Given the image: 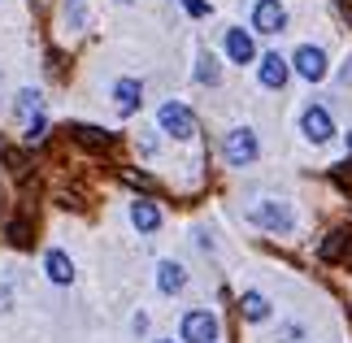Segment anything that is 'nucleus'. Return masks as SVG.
<instances>
[{
  "label": "nucleus",
  "mask_w": 352,
  "mask_h": 343,
  "mask_svg": "<svg viewBox=\"0 0 352 343\" xmlns=\"http://www.w3.org/2000/svg\"><path fill=\"white\" fill-rule=\"evenodd\" d=\"M239 313H243L248 322H265L274 309H270V300H265L261 291H243V296H239Z\"/></svg>",
  "instance_id": "obj_16"
},
{
  "label": "nucleus",
  "mask_w": 352,
  "mask_h": 343,
  "mask_svg": "<svg viewBox=\"0 0 352 343\" xmlns=\"http://www.w3.org/2000/svg\"><path fill=\"white\" fill-rule=\"evenodd\" d=\"M222 44H226V61H235V65H252L256 61V44H252V35L243 31V26H231Z\"/></svg>",
  "instance_id": "obj_9"
},
{
  "label": "nucleus",
  "mask_w": 352,
  "mask_h": 343,
  "mask_svg": "<svg viewBox=\"0 0 352 343\" xmlns=\"http://www.w3.org/2000/svg\"><path fill=\"white\" fill-rule=\"evenodd\" d=\"M157 126L170 135V140H192L196 135V113L187 104H179V100H166L157 109Z\"/></svg>",
  "instance_id": "obj_3"
},
{
  "label": "nucleus",
  "mask_w": 352,
  "mask_h": 343,
  "mask_svg": "<svg viewBox=\"0 0 352 343\" xmlns=\"http://www.w3.org/2000/svg\"><path fill=\"white\" fill-rule=\"evenodd\" d=\"M292 65H296L300 78H309V83H322V78H327V52H322L318 44H300L296 57H292Z\"/></svg>",
  "instance_id": "obj_7"
},
{
  "label": "nucleus",
  "mask_w": 352,
  "mask_h": 343,
  "mask_svg": "<svg viewBox=\"0 0 352 343\" xmlns=\"http://www.w3.org/2000/svg\"><path fill=\"white\" fill-rule=\"evenodd\" d=\"M300 339H305V326H300V322L278 326V343H300Z\"/></svg>",
  "instance_id": "obj_22"
},
{
  "label": "nucleus",
  "mask_w": 352,
  "mask_h": 343,
  "mask_svg": "<svg viewBox=\"0 0 352 343\" xmlns=\"http://www.w3.org/2000/svg\"><path fill=\"white\" fill-rule=\"evenodd\" d=\"M113 104H118L122 118H131L135 109L144 104V83H140V78H118V83H113Z\"/></svg>",
  "instance_id": "obj_10"
},
{
  "label": "nucleus",
  "mask_w": 352,
  "mask_h": 343,
  "mask_svg": "<svg viewBox=\"0 0 352 343\" xmlns=\"http://www.w3.org/2000/svg\"><path fill=\"white\" fill-rule=\"evenodd\" d=\"M9 243L13 248H31V222L26 217H13L9 222Z\"/></svg>",
  "instance_id": "obj_19"
},
{
  "label": "nucleus",
  "mask_w": 352,
  "mask_h": 343,
  "mask_svg": "<svg viewBox=\"0 0 352 343\" xmlns=\"http://www.w3.org/2000/svg\"><path fill=\"white\" fill-rule=\"evenodd\" d=\"M44 135H48V118H44V113H35L31 122H26L22 140H26V144H39V140H44Z\"/></svg>",
  "instance_id": "obj_20"
},
{
  "label": "nucleus",
  "mask_w": 352,
  "mask_h": 343,
  "mask_svg": "<svg viewBox=\"0 0 352 343\" xmlns=\"http://www.w3.org/2000/svg\"><path fill=\"white\" fill-rule=\"evenodd\" d=\"M340 83H352V61L344 65V74H340Z\"/></svg>",
  "instance_id": "obj_26"
},
{
  "label": "nucleus",
  "mask_w": 352,
  "mask_h": 343,
  "mask_svg": "<svg viewBox=\"0 0 352 343\" xmlns=\"http://www.w3.org/2000/svg\"><path fill=\"white\" fill-rule=\"evenodd\" d=\"M9 300H13V291H9V287H0V313L9 309Z\"/></svg>",
  "instance_id": "obj_25"
},
{
  "label": "nucleus",
  "mask_w": 352,
  "mask_h": 343,
  "mask_svg": "<svg viewBox=\"0 0 352 343\" xmlns=\"http://www.w3.org/2000/svg\"><path fill=\"white\" fill-rule=\"evenodd\" d=\"M157 343H170V339H157Z\"/></svg>",
  "instance_id": "obj_27"
},
{
  "label": "nucleus",
  "mask_w": 352,
  "mask_h": 343,
  "mask_svg": "<svg viewBox=\"0 0 352 343\" xmlns=\"http://www.w3.org/2000/svg\"><path fill=\"white\" fill-rule=\"evenodd\" d=\"M179 339H183V343H218V318H213L209 309H192V313H183Z\"/></svg>",
  "instance_id": "obj_4"
},
{
  "label": "nucleus",
  "mask_w": 352,
  "mask_h": 343,
  "mask_svg": "<svg viewBox=\"0 0 352 343\" xmlns=\"http://www.w3.org/2000/svg\"><path fill=\"white\" fill-rule=\"evenodd\" d=\"M352 248V230L348 226H340V230H331L327 239H322V248H318V256L322 261H344V252Z\"/></svg>",
  "instance_id": "obj_15"
},
{
  "label": "nucleus",
  "mask_w": 352,
  "mask_h": 343,
  "mask_svg": "<svg viewBox=\"0 0 352 343\" xmlns=\"http://www.w3.org/2000/svg\"><path fill=\"white\" fill-rule=\"evenodd\" d=\"M157 287L166 296H179L187 287V269L179 265V261H161V265H157Z\"/></svg>",
  "instance_id": "obj_12"
},
{
  "label": "nucleus",
  "mask_w": 352,
  "mask_h": 343,
  "mask_svg": "<svg viewBox=\"0 0 352 343\" xmlns=\"http://www.w3.org/2000/svg\"><path fill=\"white\" fill-rule=\"evenodd\" d=\"M183 9L196 13V18H205V13H209V0H183Z\"/></svg>",
  "instance_id": "obj_24"
},
{
  "label": "nucleus",
  "mask_w": 352,
  "mask_h": 343,
  "mask_svg": "<svg viewBox=\"0 0 352 343\" xmlns=\"http://www.w3.org/2000/svg\"><path fill=\"white\" fill-rule=\"evenodd\" d=\"M65 22H74V31L87 22V13H83V5H78V0H65Z\"/></svg>",
  "instance_id": "obj_23"
},
{
  "label": "nucleus",
  "mask_w": 352,
  "mask_h": 343,
  "mask_svg": "<svg viewBox=\"0 0 352 343\" xmlns=\"http://www.w3.org/2000/svg\"><path fill=\"white\" fill-rule=\"evenodd\" d=\"M131 222L140 235H157V226H161V209L153 200H131Z\"/></svg>",
  "instance_id": "obj_11"
},
{
  "label": "nucleus",
  "mask_w": 352,
  "mask_h": 343,
  "mask_svg": "<svg viewBox=\"0 0 352 343\" xmlns=\"http://www.w3.org/2000/svg\"><path fill=\"white\" fill-rule=\"evenodd\" d=\"M218 78H222V65L213 52H200L196 57V83H205V87H218Z\"/></svg>",
  "instance_id": "obj_17"
},
{
  "label": "nucleus",
  "mask_w": 352,
  "mask_h": 343,
  "mask_svg": "<svg viewBox=\"0 0 352 343\" xmlns=\"http://www.w3.org/2000/svg\"><path fill=\"white\" fill-rule=\"evenodd\" d=\"M252 31H261V35L287 31V9H283L278 0H256L252 5Z\"/></svg>",
  "instance_id": "obj_6"
},
{
  "label": "nucleus",
  "mask_w": 352,
  "mask_h": 343,
  "mask_svg": "<svg viewBox=\"0 0 352 343\" xmlns=\"http://www.w3.org/2000/svg\"><path fill=\"white\" fill-rule=\"evenodd\" d=\"M70 135H74L83 148H91V153H104V148L118 144V135H113V131H100V126H70Z\"/></svg>",
  "instance_id": "obj_14"
},
{
  "label": "nucleus",
  "mask_w": 352,
  "mask_h": 343,
  "mask_svg": "<svg viewBox=\"0 0 352 343\" xmlns=\"http://www.w3.org/2000/svg\"><path fill=\"white\" fill-rule=\"evenodd\" d=\"M300 131H305L309 144H331V140H335V118H331V109H327V104H309L305 113H300Z\"/></svg>",
  "instance_id": "obj_5"
},
{
  "label": "nucleus",
  "mask_w": 352,
  "mask_h": 343,
  "mask_svg": "<svg viewBox=\"0 0 352 343\" xmlns=\"http://www.w3.org/2000/svg\"><path fill=\"white\" fill-rule=\"evenodd\" d=\"M222 157H226V166H252L256 157H261V140H256V131L252 126H235V131H226V140H222Z\"/></svg>",
  "instance_id": "obj_2"
},
{
  "label": "nucleus",
  "mask_w": 352,
  "mask_h": 343,
  "mask_svg": "<svg viewBox=\"0 0 352 343\" xmlns=\"http://www.w3.org/2000/svg\"><path fill=\"white\" fill-rule=\"evenodd\" d=\"M287 57H278V52H265L261 61H256V78H261V87H270V91H283L287 87Z\"/></svg>",
  "instance_id": "obj_8"
},
{
  "label": "nucleus",
  "mask_w": 352,
  "mask_h": 343,
  "mask_svg": "<svg viewBox=\"0 0 352 343\" xmlns=\"http://www.w3.org/2000/svg\"><path fill=\"white\" fill-rule=\"evenodd\" d=\"M248 222L261 226L265 235H292L296 230V209L287 200H261V204L248 209Z\"/></svg>",
  "instance_id": "obj_1"
},
{
  "label": "nucleus",
  "mask_w": 352,
  "mask_h": 343,
  "mask_svg": "<svg viewBox=\"0 0 352 343\" xmlns=\"http://www.w3.org/2000/svg\"><path fill=\"white\" fill-rule=\"evenodd\" d=\"M44 269H48V278L57 283V287H70V283H74V261L65 256L61 248H52V252L44 256Z\"/></svg>",
  "instance_id": "obj_13"
},
{
  "label": "nucleus",
  "mask_w": 352,
  "mask_h": 343,
  "mask_svg": "<svg viewBox=\"0 0 352 343\" xmlns=\"http://www.w3.org/2000/svg\"><path fill=\"white\" fill-rule=\"evenodd\" d=\"M13 109H18V118L31 122L35 113H44V100H39V91H35V87H22V91H18V100H13Z\"/></svg>",
  "instance_id": "obj_18"
},
{
  "label": "nucleus",
  "mask_w": 352,
  "mask_h": 343,
  "mask_svg": "<svg viewBox=\"0 0 352 343\" xmlns=\"http://www.w3.org/2000/svg\"><path fill=\"white\" fill-rule=\"evenodd\" d=\"M331 178L340 183L348 196H352V161H340V166H331Z\"/></svg>",
  "instance_id": "obj_21"
}]
</instances>
